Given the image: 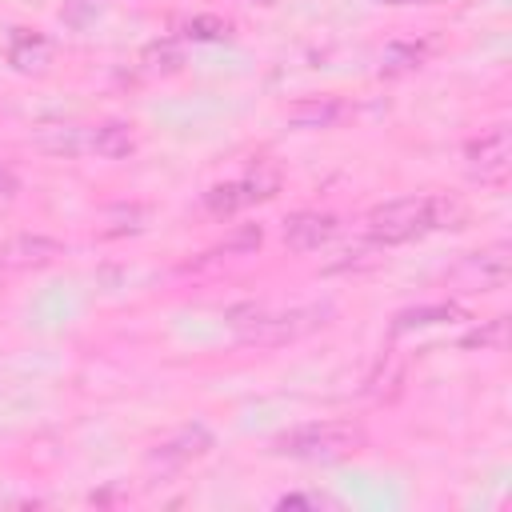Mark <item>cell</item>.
Returning a JSON list of instances; mask_svg holds the SVG:
<instances>
[{"instance_id": "6da1fadb", "label": "cell", "mask_w": 512, "mask_h": 512, "mask_svg": "<svg viewBox=\"0 0 512 512\" xmlns=\"http://www.w3.org/2000/svg\"><path fill=\"white\" fill-rule=\"evenodd\" d=\"M452 216H460V208L444 196H400L388 204H376L364 220L372 244H404L416 240L432 228H444Z\"/></svg>"}, {"instance_id": "7a4b0ae2", "label": "cell", "mask_w": 512, "mask_h": 512, "mask_svg": "<svg viewBox=\"0 0 512 512\" xmlns=\"http://www.w3.org/2000/svg\"><path fill=\"white\" fill-rule=\"evenodd\" d=\"M364 448V428L352 420H320V424H300L284 436L272 440V452L292 456V460H312V464H332L348 460L352 452Z\"/></svg>"}, {"instance_id": "3957f363", "label": "cell", "mask_w": 512, "mask_h": 512, "mask_svg": "<svg viewBox=\"0 0 512 512\" xmlns=\"http://www.w3.org/2000/svg\"><path fill=\"white\" fill-rule=\"evenodd\" d=\"M332 316L328 304H308V308H288V312H256L252 320L240 324V340L256 348H280L292 344L316 328H324Z\"/></svg>"}, {"instance_id": "277c9868", "label": "cell", "mask_w": 512, "mask_h": 512, "mask_svg": "<svg viewBox=\"0 0 512 512\" xmlns=\"http://www.w3.org/2000/svg\"><path fill=\"white\" fill-rule=\"evenodd\" d=\"M208 452H212V432H208L204 424H184V428H176L172 436H164L160 444H152V452H148V472L172 476V472H180L184 464H192V460H200V456H208Z\"/></svg>"}, {"instance_id": "5b68a950", "label": "cell", "mask_w": 512, "mask_h": 512, "mask_svg": "<svg viewBox=\"0 0 512 512\" xmlns=\"http://www.w3.org/2000/svg\"><path fill=\"white\" fill-rule=\"evenodd\" d=\"M464 160H468V172L484 184H500L508 176V164H512V140H508V128L496 124L488 132H480L476 140H468L464 148Z\"/></svg>"}, {"instance_id": "8992f818", "label": "cell", "mask_w": 512, "mask_h": 512, "mask_svg": "<svg viewBox=\"0 0 512 512\" xmlns=\"http://www.w3.org/2000/svg\"><path fill=\"white\" fill-rule=\"evenodd\" d=\"M512 272V248L508 244H492V248H480L464 260V268L456 272V280H468V292H488V288H500Z\"/></svg>"}, {"instance_id": "52a82bcc", "label": "cell", "mask_w": 512, "mask_h": 512, "mask_svg": "<svg viewBox=\"0 0 512 512\" xmlns=\"http://www.w3.org/2000/svg\"><path fill=\"white\" fill-rule=\"evenodd\" d=\"M60 256H64V244L52 236H40V232H20L0 248V260L8 268H48Z\"/></svg>"}, {"instance_id": "ba28073f", "label": "cell", "mask_w": 512, "mask_h": 512, "mask_svg": "<svg viewBox=\"0 0 512 512\" xmlns=\"http://www.w3.org/2000/svg\"><path fill=\"white\" fill-rule=\"evenodd\" d=\"M336 236V216L328 212H292L284 220V244L292 252H316Z\"/></svg>"}, {"instance_id": "9c48e42d", "label": "cell", "mask_w": 512, "mask_h": 512, "mask_svg": "<svg viewBox=\"0 0 512 512\" xmlns=\"http://www.w3.org/2000/svg\"><path fill=\"white\" fill-rule=\"evenodd\" d=\"M348 116V104L340 96H308L288 108V124L296 128H336Z\"/></svg>"}, {"instance_id": "30bf717a", "label": "cell", "mask_w": 512, "mask_h": 512, "mask_svg": "<svg viewBox=\"0 0 512 512\" xmlns=\"http://www.w3.org/2000/svg\"><path fill=\"white\" fill-rule=\"evenodd\" d=\"M88 148H92L96 156H104V160H128V156L136 152V136H132V124H124V120H108V124L92 128V136H88Z\"/></svg>"}, {"instance_id": "8fae6325", "label": "cell", "mask_w": 512, "mask_h": 512, "mask_svg": "<svg viewBox=\"0 0 512 512\" xmlns=\"http://www.w3.org/2000/svg\"><path fill=\"white\" fill-rule=\"evenodd\" d=\"M452 320H464V308L452 304V300H440V304H416V308H404L396 312L392 320V332H412V328H432V324H452Z\"/></svg>"}, {"instance_id": "7c38bea8", "label": "cell", "mask_w": 512, "mask_h": 512, "mask_svg": "<svg viewBox=\"0 0 512 512\" xmlns=\"http://www.w3.org/2000/svg\"><path fill=\"white\" fill-rule=\"evenodd\" d=\"M48 44L40 40V36H32V32H24V28H16L12 32V48H8V60H12V68L16 72H44L48 68Z\"/></svg>"}, {"instance_id": "4fadbf2b", "label": "cell", "mask_w": 512, "mask_h": 512, "mask_svg": "<svg viewBox=\"0 0 512 512\" xmlns=\"http://www.w3.org/2000/svg\"><path fill=\"white\" fill-rule=\"evenodd\" d=\"M260 240H264L260 224H240V228H232L208 256H212V260H220V256H252V252L260 248Z\"/></svg>"}, {"instance_id": "5bb4252c", "label": "cell", "mask_w": 512, "mask_h": 512, "mask_svg": "<svg viewBox=\"0 0 512 512\" xmlns=\"http://www.w3.org/2000/svg\"><path fill=\"white\" fill-rule=\"evenodd\" d=\"M424 56H428V44H416V40H408V44H392V48H384V72L388 76H396V72H412V68H420L424 64Z\"/></svg>"}, {"instance_id": "9a60e30c", "label": "cell", "mask_w": 512, "mask_h": 512, "mask_svg": "<svg viewBox=\"0 0 512 512\" xmlns=\"http://www.w3.org/2000/svg\"><path fill=\"white\" fill-rule=\"evenodd\" d=\"M276 188H280V172H276L272 164H256V168L240 180L244 204H252V200H268V196H276Z\"/></svg>"}, {"instance_id": "2e32d148", "label": "cell", "mask_w": 512, "mask_h": 512, "mask_svg": "<svg viewBox=\"0 0 512 512\" xmlns=\"http://www.w3.org/2000/svg\"><path fill=\"white\" fill-rule=\"evenodd\" d=\"M180 64H184V52H180V44H172V40H152V44L144 48V68H148V72L168 76V72H180Z\"/></svg>"}, {"instance_id": "e0dca14e", "label": "cell", "mask_w": 512, "mask_h": 512, "mask_svg": "<svg viewBox=\"0 0 512 512\" xmlns=\"http://www.w3.org/2000/svg\"><path fill=\"white\" fill-rule=\"evenodd\" d=\"M504 340H508V320L504 316H492L480 328H472L460 344L464 348H480V352H496V348H504Z\"/></svg>"}, {"instance_id": "ac0fdd59", "label": "cell", "mask_w": 512, "mask_h": 512, "mask_svg": "<svg viewBox=\"0 0 512 512\" xmlns=\"http://www.w3.org/2000/svg\"><path fill=\"white\" fill-rule=\"evenodd\" d=\"M204 204H208L212 216H232V212H240V208H244L240 180H236V184H212V188L204 192Z\"/></svg>"}, {"instance_id": "d6986e66", "label": "cell", "mask_w": 512, "mask_h": 512, "mask_svg": "<svg viewBox=\"0 0 512 512\" xmlns=\"http://www.w3.org/2000/svg\"><path fill=\"white\" fill-rule=\"evenodd\" d=\"M180 28H184L188 40H224L228 36V24L220 16H208V12L204 16H188Z\"/></svg>"}, {"instance_id": "ffe728a7", "label": "cell", "mask_w": 512, "mask_h": 512, "mask_svg": "<svg viewBox=\"0 0 512 512\" xmlns=\"http://www.w3.org/2000/svg\"><path fill=\"white\" fill-rule=\"evenodd\" d=\"M12 196H16V176L0 164V200H12Z\"/></svg>"}, {"instance_id": "44dd1931", "label": "cell", "mask_w": 512, "mask_h": 512, "mask_svg": "<svg viewBox=\"0 0 512 512\" xmlns=\"http://www.w3.org/2000/svg\"><path fill=\"white\" fill-rule=\"evenodd\" d=\"M308 504H316V500H308V496H280V508H308Z\"/></svg>"}, {"instance_id": "7402d4cb", "label": "cell", "mask_w": 512, "mask_h": 512, "mask_svg": "<svg viewBox=\"0 0 512 512\" xmlns=\"http://www.w3.org/2000/svg\"><path fill=\"white\" fill-rule=\"evenodd\" d=\"M376 4H400L404 8V4H436V0H376Z\"/></svg>"}, {"instance_id": "603a6c76", "label": "cell", "mask_w": 512, "mask_h": 512, "mask_svg": "<svg viewBox=\"0 0 512 512\" xmlns=\"http://www.w3.org/2000/svg\"><path fill=\"white\" fill-rule=\"evenodd\" d=\"M248 4H264V8H268V4H272V0H248Z\"/></svg>"}]
</instances>
